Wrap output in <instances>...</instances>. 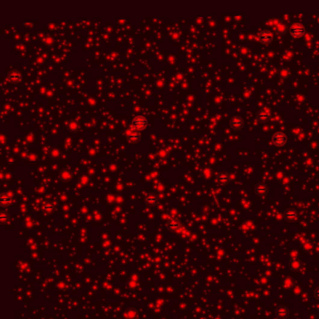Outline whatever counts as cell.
<instances>
[{
    "mask_svg": "<svg viewBox=\"0 0 319 319\" xmlns=\"http://www.w3.org/2000/svg\"><path fill=\"white\" fill-rule=\"evenodd\" d=\"M304 32H305V29L303 27V25L300 24V23H293L291 25V27H290L291 35L293 37H295V38L301 37L304 34Z\"/></svg>",
    "mask_w": 319,
    "mask_h": 319,
    "instance_id": "1",
    "label": "cell"
},
{
    "mask_svg": "<svg viewBox=\"0 0 319 319\" xmlns=\"http://www.w3.org/2000/svg\"><path fill=\"white\" fill-rule=\"evenodd\" d=\"M286 140H287L286 135L284 133H283V132L275 133L273 135V137H272V142H273L274 145H276V146L284 145V144H286Z\"/></svg>",
    "mask_w": 319,
    "mask_h": 319,
    "instance_id": "2",
    "label": "cell"
},
{
    "mask_svg": "<svg viewBox=\"0 0 319 319\" xmlns=\"http://www.w3.org/2000/svg\"><path fill=\"white\" fill-rule=\"evenodd\" d=\"M132 125L137 129H144L148 125V121L143 116H138L133 120Z\"/></svg>",
    "mask_w": 319,
    "mask_h": 319,
    "instance_id": "3",
    "label": "cell"
},
{
    "mask_svg": "<svg viewBox=\"0 0 319 319\" xmlns=\"http://www.w3.org/2000/svg\"><path fill=\"white\" fill-rule=\"evenodd\" d=\"M275 314L280 319H286L289 315V310L286 306H279L276 310H275Z\"/></svg>",
    "mask_w": 319,
    "mask_h": 319,
    "instance_id": "4",
    "label": "cell"
},
{
    "mask_svg": "<svg viewBox=\"0 0 319 319\" xmlns=\"http://www.w3.org/2000/svg\"><path fill=\"white\" fill-rule=\"evenodd\" d=\"M259 40L262 43H265V44H268V43H271L272 40V35L271 33L268 30H263L259 33Z\"/></svg>",
    "mask_w": 319,
    "mask_h": 319,
    "instance_id": "5",
    "label": "cell"
},
{
    "mask_svg": "<svg viewBox=\"0 0 319 319\" xmlns=\"http://www.w3.org/2000/svg\"><path fill=\"white\" fill-rule=\"evenodd\" d=\"M229 124L233 129H240L243 125V119L240 116H235L230 120Z\"/></svg>",
    "mask_w": 319,
    "mask_h": 319,
    "instance_id": "6",
    "label": "cell"
},
{
    "mask_svg": "<svg viewBox=\"0 0 319 319\" xmlns=\"http://www.w3.org/2000/svg\"><path fill=\"white\" fill-rule=\"evenodd\" d=\"M255 192L258 196H264V195H266L267 193H268V187H267L266 184L260 183V184H258L256 185Z\"/></svg>",
    "mask_w": 319,
    "mask_h": 319,
    "instance_id": "7",
    "label": "cell"
},
{
    "mask_svg": "<svg viewBox=\"0 0 319 319\" xmlns=\"http://www.w3.org/2000/svg\"><path fill=\"white\" fill-rule=\"evenodd\" d=\"M297 216H298L297 212L293 210H287L286 212V213H284V218H286V220L290 221V222L295 221L297 219Z\"/></svg>",
    "mask_w": 319,
    "mask_h": 319,
    "instance_id": "8",
    "label": "cell"
},
{
    "mask_svg": "<svg viewBox=\"0 0 319 319\" xmlns=\"http://www.w3.org/2000/svg\"><path fill=\"white\" fill-rule=\"evenodd\" d=\"M269 118H270V113L266 110H261L257 113V119L261 121V122H267Z\"/></svg>",
    "mask_w": 319,
    "mask_h": 319,
    "instance_id": "9",
    "label": "cell"
},
{
    "mask_svg": "<svg viewBox=\"0 0 319 319\" xmlns=\"http://www.w3.org/2000/svg\"><path fill=\"white\" fill-rule=\"evenodd\" d=\"M217 182L221 184H227L229 182V177L226 172H222L217 176Z\"/></svg>",
    "mask_w": 319,
    "mask_h": 319,
    "instance_id": "10",
    "label": "cell"
},
{
    "mask_svg": "<svg viewBox=\"0 0 319 319\" xmlns=\"http://www.w3.org/2000/svg\"><path fill=\"white\" fill-rule=\"evenodd\" d=\"M300 267H301V262H300V260H299V259H294V260L290 261L289 268H290L292 271H298V270L300 269Z\"/></svg>",
    "mask_w": 319,
    "mask_h": 319,
    "instance_id": "11",
    "label": "cell"
},
{
    "mask_svg": "<svg viewBox=\"0 0 319 319\" xmlns=\"http://www.w3.org/2000/svg\"><path fill=\"white\" fill-rule=\"evenodd\" d=\"M146 202H147L148 204H151V205H153V204H156V203L157 202V199H156V196H153V195H150V196H148V197H147V199H146Z\"/></svg>",
    "mask_w": 319,
    "mask_h": 319,
    "instance_id": "12",
    "label": "cell"
},
{
    "mask_svg": "<svg viewBox=\"0 0 319 319\" xmlns=\"http://www.w3.org/2000/svg\"><path fill=\"white\" fill-rule=\"evenodd\" d=\"M276 29H277V31H279V32H281V33L286 32V29H287L286 24L284 23H279L278 25H277V27H276Z\"/></svg>",
    "mask_w": 319,
    "mask_h": 319,
    "instance_id": "13",
    "label": "cell"
},
{
    "mask_svg": "<svg viewBox=\"0 0 319 319\" xmlns=\"http://www.w3.org/2000/svg\"><path fill=\"white\" fill-rule=\"evenodd\" d=\"M128 140L130 141L132 143L137 142L138 141L140 140V135H139V134H131L130 136L128 137Z\"/></svg>",
    "mask_w": 319,
    "mask_h": 319,
    "instance_id": "14",
    "label": "cell"
},
{
    "mask_svg": "<svg viewBox=\"0 0 319 319\" xmlns=\"http://www.w3.org/2000/svg\"><path fill=\"white\" fill-rule=\"evenodd\" d=\"M279 74H280L281 77H283V78H287V77L289 76V70H287V68H286V67H283L282 70H280Z\"/></svg>",
    "mask_w": 319,
    "mask_h": 319,
    "instance_id": "15",
    "label": "cell"
},
{
    "mask_svg": "<svg viewBox=\"0 0 319 319\" xmlns=\"http://www.w3.org/2000/svg\"><path fill=\"white\" fill-rule=\"evenodd\" d=\"M8 78H10V80H11V81H18V80H20V75L17 72H11L10 74V76H8Z\"/></svg>",
    "mask_w": 319,
    "mask_h": 319,
    "instance_id": "16",
    "label": "cell"
},
{
    "mask_svg": "<svg viewBox=\"0 0 319 319\" xmlns=\"http://www.w3.org/2000/svg\"><path fill=\"white\" fill-rule=\"evenodd\" d=\"M314 298H315L316 299H318V300H319V286H317V287L314 289Z\"/></svg>",
    "mask_w": 319,
    "mask_h": 319,
    "instance_id": "17",
    "label": "cell"
}]
</instances>
